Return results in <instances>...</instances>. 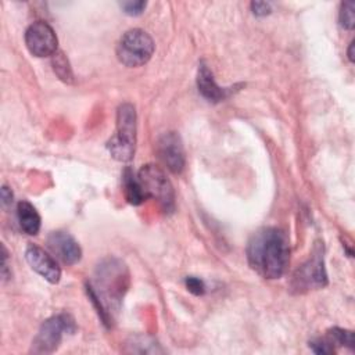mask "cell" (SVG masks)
Instances as JSON below:
<instances>
[{
  "label": "cell",
  "mask_w": 355,
  "mask_h": 355,
  "mask_svg": "<svg viewBox=\"0 0 355 355\" xmlns=\"http://www.w3.org/2000/svg\"><path fill=\"white\" fill-rule=\"evenodd\" d=\"M186 283V287L190 293H193L194 295H202L205 293V284L201 279L198 277H194V276H189L186 277L184 280Z\"/></svg>",
  "instance_id": "ffe728a7"
},
{
  "label": "cell",
  "mask_w": 355,
  "mask_h": 355,
  "mask_svg": "<svg viewBox=\"0 0 355 355\" xmlns=\"http://www.w3.org/2000/svg\"><path fill=\"white\" fill-rule=\"evenodd\" d=\"M251 10L257 17H263V15L270 14V4L265 3V1H252Z\"/></svg>",
  "instance_id": "44dd1931"
},
{
  "label": "cell",
  "mask_w": 355,
  "mask_h": 355,
  "mask_svg": "<svg viewBox=\"0 0 355 355\" xmlns=\"http://www.w3.org/2000/svg\"><path fill=\"white\" fill-rule=\"evenodd\" d=\"M197 87L202 97H205L208 101L218 103L222 101L227 96V90L220 87L212 75V71L205 65L204 62L200 64L198 72H197Z\"/></svg>",
  "instance_id": "7c38bea8"
},
{
  "label": "cell",
  "mask_w": 355,
  "mask_h": 355,
  "mask_svg": "<svg viewBox=\"0 0 355 355\" xmlns=\"http://www.w3.org/2000/svg\"><path fill=\"white\" fill-rule=\"evenodd\" d=\"M25 44L35 57H49L57 53L58 40L53 28L43 21L31 24L25 32Z\"/></svg>",
  "instance_id": "ba28073f"
},
{
  "label": "cell",
  "mask_w": 355,
  "mask_h": 355,
  "mask_svg": "<svg viewBox=\"0 0 355 355\" xmlns=\"http://www.w3.org/2000/svg\"><path fill=\"white\" fill-rule=\"evenodd\" d=\"M123 193H125V198L129 204L132 205H140L147 197L139 183V179L135 178L133 172L130 168H126L123 171Z\"/></svg>",
  "instance_id": "5bb4252c"
},
{
  "label": "cell",
  "mask_w": 355,
  "mask_h": 355,
  "mask_svg": "<svg viewBox=\"0 0 355 355\" xmlns=\"http://www.w3.org/2000/svg\"><path fill=\"white\" fill-rule=\"evenodd\" d=\"M25 258L29 266L49 283L54 284L60 282L61 269L55 259L51 255H49L43 248L35 244H29L25 250Z\"/></svg>",
  "instance_id": "30bf717a"
},
{
  "label": "cell",
  "mask_w": 355,
  "mask_h": 355,
  "mask_svg": "<svg viewBox=\"0 0 355 355\" xmlns=\"http://www.w3.org/2000/svg\"><path fill=\"white\" fill-rule=\"evenodd\" d=\"M327 284V275L324 269L323 245L316 244L309 259L302 263L293 275L290 287L294 293H306L313 288H322Z\"/></svg>",
  "instance_id": "8992f818"
},
{
  "label": "cell",
  "mask_w": 355,
  "mask_h": 355,
  "mask_svg": "<svg viewBox=\"0 0 355 355\" xmlns=\"http://www.w3.org/2000/svg\"><path fill=\"white\" fill-rule=\"evenodd\" d=\"M137 179L147 198L155 200L164 212L166 214L173 212L175 209L173 186L159 166L154 164L144 165L139 171Z\"/></svg>",
  "instance_id": "277c9868"
},
{
  "label": "cell",
  "mask_w": 355,
  "mask_h": 355,
  "mask_svg": "<svg viewBox=\"0 0 355 355\" xmlns=\"http://www.w3.org/2000/svg\"><path fill=\"white\" fill-rule=\"evenodd\" d=\"M47 245L65 265H75L82 258V250L78 241L65 232L50 233L47 237Z\"/></svg>",
  "instance_id": "8fae6325"
},
{
  "label": "cell",
  "mask_w": 355,
  "mask_h": 355,
  "mask_svg": "<svg viewBox=\"0 0 355 355\" xmlns=\"http://www.w3.org/2000/svg\"><path fill=\"white\" fill-rule=\"evenodd\" d=\"M75 330L76 326L72 316L67 313L53 316L40 326L33 338L32 351L35 354H51L58 348L64 333H73Z\"/></svg>",
  "instance_id": "52a82bcc"
},
{
  "label": "cell",
  "mask_w": 355,
  "mask_h": 355,
  "mask_svg": "<svg viewBox=\"0 0 355 355\" xmlns=\"http://www.w3.org/2000/svg\"><path fill=\"white\" fill-rule=\"evenodd\" d=\"M354 47H355V40H352L351 43H349V47H348V60L351 61V62H354L355 61V57H354Z\"/></svg>",
  "instance_id": "603a6c76"
},
{
  "label": "cell",
  "mask_w": 355,
  "mask_h": 355,
  "mask_svg": "<svg viewBox=\"0 0 355 355\" xmlns=\"http://www.w3.org/2000/svg\"><path fill=\"white\" fill-rule=\"evenodd\" d=\"M128 287V270L118 259H107L96 272L94 286H87V294L97 308L105 324L112 320V312L118 311Z\"/></svg>",
  "instance_id": "7a4b0ae2"
},
{
  "label": "cell",
  "mask_w": 355,
  "mask_h": 355,
  "mask_svg": "<svg viewBox=\"0 0 355 355\" xmlns=\"http://www.w3.org/2000/svg\"><path fill=\"white\" fill-rule=\"evenodd\" d=\"M147 3L143 0H136V1H122L121 7L123 10L125 14L128 15H139L143 12V10L146 8Z\"/></svg>",
  "instance_id": "d6986e66"
},
{
  "label": "cell",
  "mask_w": 355,
  "mask_h": 355,
  "mask_svg": "<svg viewBox=\"0 0 355 355\" xmlns=\"http://www.w3.org/2000/svg\"><path fill=\"white\" fill-rule=\"evenodd\" d=\"M136 146V111L132 104H122L116 112V130L108 141L110 154L118 161H129Z\"/></svg>",
  "instance_id": "3957f363"
},
{
  "label": "cell",
  "mask_w": 355,
  "mask_h": 355,
  "mask_svg": "<svg viewBox=\"0 0 355 355\" xmlns=\"http://www.w3.org/2000/svg\"><path fill=\"white\" fill-rule=\"evenodd\" d=\"M309 347L312 348V351L315 354H320V355H329V354L336 352V347L333 345V343L327 337L315 338V340L309 341Z\"/></svg>",
  "instance_id": "ac0fdd59"
},
{
  "label": "cell",
  "mask_w": 355,
  "mask_h": 355,
  "mask_svg": "<svg viewBox=\"0 0 355 355\" xmlns=\"http://www.w3.org/2000/svg\"><path fill=\"white\" fill-rule=\"evenodd\" d=\"M340 25L348 31L354 29L355 26V3L354 1H344L341 3L340 12H338Z\"/></svg>",
  "instance_id": "e0dca14e"
},
{
  "label": "cell",
  "mask_w": 355,
  "mask_h": 355,
  "mask_svg": "<svg viewBox=\"0 0 355 355\" xmlns=\"http://www.w3.org/2000/svg\"><path fill=\"white\" fill-rule=\"evenodd\" d=\"M326 337L333 343L334 347H347L349 349L354 348V333L351 330L333 327L327 330Z\"/></svg>",
  "instance_id": "9a60e30c"
},
{
  "label": "cell",
  "mask_w": 355,
  "mask_h": 355,
  "mask_svg": "<svg viewBox=\"0 0 355 355\" xmlns=\"http://www.w3.org/2000/svg\"><path fill=\"white\" fill-rule=\"evenodd\" d=\"M154 53L151 36L141 29L128 31L116 44V57L126 67L144 65Z\"/></svg>",
  "instance_id": "5b68a950"
},
{
  "label": "cell",
  "mask_w": 355,
  "mask_h": 355,
  "mask_svg": "<svg viewBox=\"0 0 355 355\" xmlns=\"http://www.w3.org/2000/svg\"><path fill=\"white\" fill-rule=\"evenodd\" d=\"M1 202L3 205H8L12 202V193L7 186L1 187Z\"/></svg>",
  "instance_id": "7402d4cb"
},
{
  "label": "cell",
  "mask_w": 355,
  "mask_h": 355,
  "mask_svg": "<svg viewBox=\"0 0 355 355\" xmlns=\"http://www.w3.org/2000/svg\"><path fill=\"white\" fill-rule=\"evenodd\" d=\"M17 218L24 233L35 236L40 230V215L36 208L28 201H19L17 205Z\"/></svg>",
  "instance_id": "4fadbf2b"
},
{
  "label": "cell",
  "mask_w": 355,
  "mask_h": 355,
  "mask_svg": "<svg viewBox=\"0 0 355 355\" xmlns=\"http://www.w3.org/2000/svg\"><path fill=\"white\" fill-rule=\"evenodd\" d=\"M53 69H54V72L57 73V76H58L61 80L68 82V83L72 82L73 75H72L71 67H69L68 60H67V57L64 55V53L57 51V53L53 55Z\"/></svg>",
  "instance_id": "2e32d148"
},
{
  "label": "cell",
  "mask_w": 355,
  "mask_h": 355,
  "mask_svg": "<svg viewBox=\"0 0 355 355\" xmlns=\"http://www.w3.org/2000/svg\"><path fill=\"white\" fill-rule=\"evenodd\" d=\"M157 153L162 164L172 172L180 173L184 168V150L182 139L175 132L164 133L157 141Z\"/></svg>",
  "instance_id": "9c48e42d"
},
{
  "label": "cell",
  "mask_w": 355,
  "mask_h": 355,
  "mask_svg": "<svg viewBox=\"0 0 355 355\" xmlns=\"http://www.w3.org/2000/svg\"><path fill=\"white\" fill-rule=\"evenodd\" d=\"M247 259L263 279H279L290 262V240L284 230L273 226L257 230L247 244Z\"/></svg>",
  "instance_id": "6da1fadb"
}]
</instances>
